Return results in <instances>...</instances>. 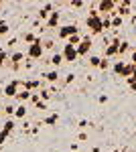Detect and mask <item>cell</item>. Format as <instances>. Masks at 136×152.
Returning <instances> with one entry per match:
<instances>
[{"mask_svg":"<svg viewBox=\"0 0 136 152\" xmlns=\"http://www.w3.org/2000/svg\"><path fill=\"white\" fill-rule=\"evenodd\" d=\"M8 59H10V55H8L6 51H0V67L8 65Z\"/></svg>","mask_w":136,"mask_h":152,"instance_id":"25","label":"cell"},{"mask_svg":"<svg viewBox=\"0 0 136 152\" xmlns=\"http://www.w3.org/2000/svg\"><path fill=\"white\" fill-rule=\"evenodd\" d=\"M59 39L61 41H65L67 43L69 41V37H73V35H79V26L75 23H71V24H63V26H59Z\"/></svg>","mask_w":136,"mask_h":152,"instance_id":"3","label":"cell"},{"mask_svg":"<svg viewBox=\"0 0 136 152\" xmlns=\"http://www.w3.org/2000/svg\"><path fill=\"white\" fill-rule=\"evenodd\" d=\"M132 79H134V81H136V69H134V73H132Z\"/></svg>","mask_w":136,"mask_h":152,"instance_id":"42","label":"cell"},{"mask_svg":"<svg viewBox=\"0 0 136 152\" xmlns=\"http://www.w3.org/2000/svg\"><path fill=\"white\" fill-rule=\"evenodd\" d=\"M116 152H118V150H116Z\"/></svg>","mask_w":136,"mask_h":152,"instance_id":"46","label":"cell"},{"mask_svg":"<svg viewBox=\"0 0 136 152\" xmlns=\"http://www.w3.org/2000/svg\"><path fill=\"white\" fill-rule=\"evenodd\" d=\"M91 47H93V41H91L90 35H85L83 39H81V43L75 49H77V55H79V57H87V53L91 51Z\"/></svg>","mask_w":136,"mask_h":152,"instance_id":"7","label":"cell"},{"mask_svg":"<svg viewBox=\"0 0 136 152\" xmlns=\"http://www.w3.org/2000/svg\"><path fill=\"white\" fill-rule=\"evenodd\" d=\"M83 6V2H79V0H75V2H71V8H81Z\"/></svg>","mask_w":136,"mask_h":152,"instance_id":"39","label":"cell"},{"mask_svg":"<svg viewBox=\"0 0 136 152\" xmlns=\"http://www.w3.org/2000/svg\"><path fill=\"white\" fill-rule=\"evenodd\" d=\"M24 59H26V53H23V51H14V53L10 55V59H8V65L16 71V69H21V67H23Z\"/></svg>","mask_w":136,"mask_h":152,"instance_id":"8","label":"cell"},{"mask_svg":"<svg viewBox=\"0 0 136 152\" xmlns=\"http://www.w3.org/2000/svg\"><path fill=\"white\" fill-rule=\"evenodd\" d=\"M39 97H41L43 102H49V99L53 97V94H51V89H41V91H39Z\"/></svg>","mask_w":136,"mask_h":152,"instance_id":"22","label":"cell"},{"mask_svg":"<svg viewBox=\"0 0 136 152\" xmlns=\"http://www.w3.org/2000/svg\"><path fill=\"white\" fill-rule=\"evenodd\" d=\"M16 45H18V39H16V37H14V39H10V41H8V45H6V47H16Z\"/></svg>","mask_w":136,"mask_h":152,"instance_id":"36","label":"cell"},{"mask_svg":"<svg viewBox=\"0 0 136 152\" xmlns=\"http://www.w3.org/2000/svg\"><path fill=\"white\" fill-rule=\"evenodd\" d=\"M14 118H18V120H24V118H26V105H24V104L16 105V112H14Z\"/></svg>","mask_w":136,"mask_h":152,"instance_id":"19","label":"cell"},{"mask_svg":"<svg viewBox=\"0 0 136 152\" xmlns=\"http://www.w3.org/2000/svg\"><path fill=\"white\" fill-rule=\"evenodd\" d=\"M0 112H2V107H0Z\"/></svg>","mask_w":136,"mask_h":152,"instance_id":"43","label":"cell"},{"mask_svg":"<svg viewBox=\"0 0 136 152\" xmlns=\"http://www.w3.org/2000/svg\"><path fill=\"white\" fill-rule=\"evenodd\" d=\"M31 95H33V91H29V89H21L18 94H16V102H21V104H24V102H29L31 99Z\"/></svg>","mask_w":136,"mask_h":152,"instance_id":"15","label":"cell"},{"mask_svg":"<svg viewBox=\"0 0 136 152\" xmlns=\"http://www.w3.org/2000/svg\"><path fill=\"white\" fill-rule=\"evenodd\" d=\"M124 152H128V150H124Z\"/></svg>","mask_w":136,"mask_h":152,"instance_id":"44","label":"cell"},{"mask_svg":"<svg viewBox=\"0 0 136 152\" xmlns=\"http://www.w3.org/2000/svg\"><path fill=\"white\" fill-rule=\"evenodd\" d=\"M81 39H83V37H79V35H73V37H69L67 45H73V47H77V45L81 43Z\"/></svg>","mask_w":136,"mask_h":152,"instance_id":"26","label":"cell"},{"mask_svg":"<svg viewBox=\"0 0 136 152\" xmlns=\"http://www.w3.org/2000/svg\"><path fill=\"white\" fill-rule=\"evenodd\" d=\"M112 57H118V47L110 43V45L106 47V51H104V59H112Z\"/></svg>","mask_w":136,"mask_h":152,"instance_id":"16","label":"cell"},{"mask_svg":"<svg viewBox=\"0 0 136 152\" xmlns=\"http://www.w3.org/2000/svg\"><path fill=\"white\" fill-rule=\"evenodd\" d=\"M73 81H75V75H73V73L65 75V79H63V83H65V85H69V83H73Z\"/></svg>","mask_w":136,"mask_h":152,"instance_id":"33","label":"cell"},{"mask_svg":"<svg viewBox=\"0 0 136 152\" xmlns=\"http://www.w3.org/2000/svg\"><path fill=\"white\" fill-rule=\"evenodd\" d=\"M41 87H43V83L39 81V79H26V81H23V89H29L33 94L41 91Z\"/></svg>","mask_w":136,"mask_h":152,"instance_id":"9","label":"cell"},{"mask_svg":"<svg viewBox=\"0 0 136 152\" xmlns=\"http://www.w3.org/2000/svg\"><path fill=\"white\" fill-rule=\"evenodd\" d=\"M124 69H126V61H116V63H114V67H112V71L116 73V75H120V77H122Z\"/></svg>","mask_w":136,"mask_h":152,"instance_id":"17","label":"cell"},{"mask_svg":"<svg viewBox=\"0 0 136 152\" xmlns=\"http://www.w3.org/2000/svg\"><path fill=\"white\" fill-rule=\"evenodd\" d=\"M87 126H91V124L87 122V120H79V128H81V130H85Z\"/></svg>","mask_w":136,"mask_h":152,"instance_id":"37","label":"cell"},{"mask_svg":"<svg viewBox=\"0 0 136 152\" xmlns=\"http://www.w3.org/2000/svg\"><path fill=\"white\" fill-rule=\"evenodd\" d=\"M43 55H45V49H43V39L39 37L33 45H29V47H26V59H31V61H39Z\"/></svg>","mask_w":136,"mask_h":152,"instance_id":"1","label":"cell"},{"mask_svg":"<svg viewBox=\"0 0 136 152\" xmlns=\"http://www.w3.org/2000/svg\"><path fill=\"white\" fill-rule=\"evenodd\" d=\"M14 126H16V124H14V120H6V122H4V126H2V130L10 134L12 130H14Z\"/></svg>","mask_w":136,"mask_h":152,"instance_id":"24","label":"cell"},{"mask_svg":"<svg viewBox=\"0 0 136 152\" xmlns=\"http://www.w3.org/2000/svg\"><path fill=\"white\" fill-rule=\"evenodd\" d=\"M8 31H10V26L6 20H0V37H6L8 35Z\"/></svg>","mask_w":136,"mask_h":152,"instance_id":"23","label":"cell"},{"mask_svg":"<svg viewBox=\"0 0 136 152\" xmlns=\"http://www.w3.org/2000/svg\"><path fill=\"white\" fill-rule=\"evenodd\" d=\"M8 136H10L8 132H4V130H0V146H2V144H6V140H8Z\"/></svg>","mask_w":136,"mask_h":152,"instance_id":"31","label":"cell"},{"mask_svg":"<svg viewBox=\"0 0 136 152\" xmlns=\"http://www.w3.org/2000/svg\"><path fill=\"white\" fill-rule=\"evenodd\" d=\"M57 122H59V114H49V116L43 120V124H45V126H55Z\"/></svg>","mask_w":136,"mask_h":152,"instance_id":"18","label":"cell"},{"mask_svg":"<svg viewBox=\"0 0 136 152\" xmlns=\"http://www.w3.org/2000/svg\"><path fill=\"white\" fill-rule=\"evenodd\" d=\"M21 87H23V79H12V81H8L4 85V95L6 97H16Z\"/></svg>","mask_w":136,"mask_h":152,"instance_id":"5","label":"cell"},{"mask_svg":"<svg viewBox=\"0 0 136 152\" xmlns=\"http://www.w3.org/2000/svg\"><path fill=\"white\" fill-rule=\"evenodd\" d=\"M31 102H33L35 105L39 104V102H41V97H39V91H37V94H33V95H31Z\"/></svg>","mask_w":136,"mask_h":152,"instance_id":"35","label":"cell"},{"mask_svg":"<svg viewBox=\"0 0 136 152\" xmlns=\"http://www.w3.org/2000/svg\"><path fill=\"white\" fill-rule=\"evenodd\" d=\"M0 6H2V4H0Z\"/></svg>","mask_w":136,"mask_h":152,"instance_id":"45","label":"cell"},{"mask_svg":"<svg viewBox=\"0 0 136 152\" xmlns=\"http://www.w3.org/2000/svg\"><path fill=\"white\" fill-rule=\"evenodd\" d=\"M130 6H132V2H128V0H122V2H118V8L114 14H118V16H128L130 14Z\"/></svg>","mask_w":136,"mask_h":152,"instance_id":"10","label":"cell"},{"mask_svg":"<svg viewBox=\"0 0 136 152\" xmlns=\"http://www.w3.org/2000/svg\"><path fill=\"white\" fill-rule=\"evenodd\" d=\"M100 63H102V57H98V55H91L90 57V65L91 67H98V69H100Z\"/></svg>","mask_w":136,"mask_h":152,"instance_id":"27","label":"cell"},{"mask_svg":"<svg viewBox=\"0 0 136 152\" xmlns=\"http://www.w3.org/2000/svg\"><path fill=\"white\" fill-rule=\"evenodd\" d=\"M85 26L90 28L91 35H102V33H104L102 16H87V18H85Z\"/></svg>","mask_w":136,"mask_h":152,"instance_id":"2","label":"cell"},{"mask_svg":"<svg viewBox=\"0 0 136 152\" xmlns=\"http://www.w3.org/2000/svg\"><path fill=\"white\" fill-rule=\"evenodd\" d=\"M120 26H122V16L114 14L112 16V28H120Z\"/></svg>","mask_w":136,"mask_h":152,"instance_id":"28","label":"cell"},{"mask_svg":"<svg viewBox=\"0 0 136 152\" xmlns=\"http://www.w3.org/2000/svg\"><path fill=\"white\" fill-rule=\"evenodd\" d=\"M61 53H63V61H65V63H75V61L79 59L77 49L73 47V45H67V43L63 45V51H61Z\"/></svg>","mask_w":136,"mask_h":152,"instance_id":"6","label":"cell"},{"mask_svg":"<svg viewBox=\"0 0 136 152\" xmlns=\"http://www.w3.org/2000/svg\"><path fill=\"white\" fill-rule=\"evenodd\" d=\"M45 63H49V65H51V67H53V69H57V67H59V65H61V63H65V61H63V53H53V55H51V57L47 59Z\"/></svg>","mask_w":136,"mask_h":152,"instance_id":"12","label":"cell"},{"mask_svg":"<svg viewBox=\"0 0 136 152\" xmlns=\"http://www.w3.org/2000/svg\"><path fill=\"white\" fill-rule=\"evenodd\" d=\"M79 140H81V142L87 140V134H85V132H81V134H79Z\"/></svg>","mask_w":136,"mask_h":152,"instance_id":"41","label":"cell"},{"mask_svg":"<svg viewBox=\"0 0 136 152\" xmlns=\"http://www.w3.org/2000/svg\"><path fill=\"white\" fill-rule=\"evenodd\" d=\"M43 49H47V51L55 49V41H53V39H45V41H43Z\"/></svg>","mask_w":136,"mask_h":152,"instance_id":"29","label":"cell"},{"mask_svg":"<svg viewBox=\"0 0 136 152\" xmlns=\"http://www.w3.org/2000/svg\"><path fill=\"white\" fill-rule=\"evenodd\" d=\"M59 18H61V12L53 10L51 16H49V20L45 23V28H59Z\"/></svg>","mask_w":136,"mask_h":152,"instance_id":"11","label":"cell"},{"mask_svg":"<svg viewBox=\"0 0 136 152\" xmlns=\"http://www.w3.org/2000/svg\"><path fill=\"white\" fill-rule=\"evenodd\" d=\"M116 8H118V2H116V0H102V2H98V12H100V16H104V14H112L114 16Z\"/></svg>","mask_w":136,"mask_h":152,"instance_id":"4","label":"cell"},{"mask_svg":"<svg viewBox=\"0 0 136 152\" xmlns=\"http://www.w3.org/2000/svg\"><path fill=\"white\" fill-rule=\"evenodd\" d=\"M37 39H39V37L35 35V33H31V31H29V33H24V35H23V41L26 43V45H33V43L37 41Z\"/></svg>","mask_w":136,"mask_h":152,"instance_id":"21","label":"cell"},{"mask_svg":"<svg viewBox=\"0 0 136 152\" xmlns=\"http://www.w3.org/2000/svg\"><path fill=\"white\" fill-rule=\"evenodd\" d=\"M14 112H16V105H12V104H8L4 107V114H6V116H14Z\"/></svg>","mask_w":136,"mask_h":152,"instance_id":"30","label":"cell"},{"mask_svg":"<svg viewBox=\"0 0 136 152\" xmlns=\"http://www.w3.org/2000/svg\"><path fill=\"white\" fill-rule=\"evenodd\" d=\"M59 77H61V75H59V71H57V69H51V71H45V73H43V79L49 81V83H57V81H59Z\"/></svg>","mask_w":136,"mask_h":152,"instance_id":"14","label":"cell"},{"mask_svg":"<svg viewBox=\"0 0 136 152\" xmlns=\"http://www.w3.org/2000/svg\"><path fill=\"white\" fill-rule=\"evenodd\" d=\"M35 107H37V110H47V102H43V99H41V102L35 105Z\"/></svg>","mask_w":136,"mask_h":152,"instance_id":"38","label":"cell"},{"mask_svg":"<svg viewBox=\"0 0 136 152\" xmlns=\"http://www.w3.org/2000/svg\"><path fill=\"white\" fill-rule=\"evenodd\" d=\"M126 83H128V87H130L132 91H136V81L132 79V77H128V79H126Z\"/></svg>","mask_w":136,"mask_h":152,"instance_id":"34","label":"cell"},{"mask_svg":"<svg viewBox=\"0 0 136 152\" xmlns=\"http://www.w3.org/2000/svg\"><path fill=\"white\" fill-rule=\"evenodd\" d=\"M100 69H102V71H108V69H110V61H108V59H102V63H100Z\"/></svg>","mask_w":136,"mask_h":152,"instance_id":"32","label":"cell"},{"mask_svg":"<svg viewBox=\"0 0 136 152\" xmlns=\"http://www.w3.org/2000/svg\"><path fill=\"white\" fill-rule=\"evenodd\" d=\"M130 49H132V47H130V43H128V41H122V43H120V47H118V57L126 55Z\"/></svg>","mask_w":136,"mask_h":152,"instance_id":"20","label":"cell"},{"mask_svg":"<svg viewBox=\"0 0 136 152\" xmlns=\"http://www.w3.org/2000/svg\"><path fill=\"white\" fill-rule=\"evenodd\" d=\"M98 102H100V104H106V102H108V95H100Z\"/></svg>","mask_w":136,"mask_h":152,"instance_id":"40","label":"cell"},{"mask_svg":"<svg viewBox=\"0 0 136 152\" xmlns=\"http://www.w3.org/2000/svg\"><path fill=\"white\" fill-rule=\"evenodd\" d=\"M51 12H53V4H51V2H47L43 8H39V20H49Z\"/></svg>","mask_w":136,"mask_h":152,"instance_id":"13","label":"cell"}]
</instances>
